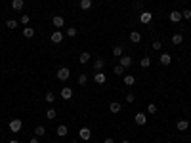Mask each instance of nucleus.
Segmentation results:
<instances>
[{"label":"nucleus","mask_w":191,"mask_h":143,"mask_svg":"<svg viewBox=\"0 0 191 143\" xmlns=\"http://www.w3.org/2000/svg\"><path fill=\"white\" fill-rule=\"evenodd\" d=\"M56 134H57L59 137H65V135L69 134V130H67V126H65V124H59V126H57V130H56Z\"/></svg>","instance_id":"dca6fc26"},{"label":"nucleus","mask_w":191,"mask_h":143,"mask_svg":"<svg viewBox=\"0 0 191 143\" xmlns=\"http://www.w3.org/2000/svg\"><path fill=\"white\" fill-rule=\"evenodd\" d=\"M147 113H149V114H157V105H155V103H149V105H147Z\"/></svg>","instance_id":"72a5a7b5"},{"label":"nucleus","mask_w":191,"mask_h":143,"mask_svg":"<svg viewBox=\"0 0 191 143\" xmlns=\"http://www.w3.org/2000/svg\"><path fill=\"white\" fill-rule=\"evenodd\" d=\"M67 36H69V38H75V36H77V29H75V27H69V29H67Z\"/></svg>","instance_id":"2f4dec72"},{"label":"nucleus","mask_w":191,"mask_h":143,"mask_svg":"<svg viewBox=\"0 0 191 143\" xmlns=\"http://www.w3.org/2000/svg\"><path fill=\"white\" fill-rule=\"evenodd\" d=\"M73 143H79V141H73Z\"/></svg>","instance_id":"37998d69"},{"label":"nucleus","mask_w":191,"mask_h":143,"mask_svg":"<svg viewBox=\"0 0 191 143\" xmlns=\"http://www.w3.org/2000/svg\"><path fill=\"white\" fill-rule=\"evenodd\" d=\"M69 77H71V71H69L67 67H61V69L57 71V78H59V80H67Z\"/></svg>","instance_id":"39448f33"},{"label":"nucleus","mask_w":191,"mask_h":143,"mask_svg":"<svg viewBox=\"0 0 191 143\" xmlns=\"http://www.w3.org/2000/svg\"><path fill=\"white\" fill-rule=\"evenodd\" d=\"M17 25H19V23H17L15 19H8V21H6V27H8V29H12V31H14V29H17Z\"/></svg>","instance_id":"393cba45"},{"label":"nucleus","mask_w":191,"mask_h":143,"mask_svg":"<svg viewBox=\"0 0 191 143\" xmlns=\"http://www.w3.org/2000/svg\"><path fill=\"white\" fill-rule=\"evenodd\" d=\"M118 61H121L118 65L124 67V69H128V67L132 65V57H130V56H121V57H118Z\"/></svg>","instance_id":"0eeeda50"},{"label":"nucleus","mask_w":191,"mask_h":143,"mask_svg":"<svg viewBox=\"0 0 191 143\" xmlns=\"http://www.w3.org/2000/svg\"><path fill=\"white\" fill-rule=\"evenodd\" d=\"M29 143H38V137H36V135H35V137H31V141H29Z\"/></svg>","instance_id":"4c0bfd02"},{"label":"nucleus","mask_w":191,"mask_h":143,"mask_svg":"<svg viewBox=\"0 0 191 143\" xmlns=\"http://www.w3.org/2000/svg\"><path fill=\"white\" fill-rule=\"evenodd\" d=\"M23 36H25V38H33L35 36V29L33 27H25V29H23Z\"/></svg>","instance_id":"412c9836"},{"label":"nucleus","mask_w":191,"mask_h":143,"mask_svg":"<svg viewBox=\"0 0 191 143\" xmlns=\"http://www.w3.org/2000/svg\"><path fill=\"white\" fill-rule=\"evenodd\" d=\"M149 65H151V59L149 57H141V67L143 69H149Z\"/></svg>","instance_id":"473e14b6"},{"label":"nucleus","mask_w":191,"mask_h":143,"mask_svg":"<svg viewBox=\"0 0 191 143\" xmlns=\"http://www.w3.org/2000/svg\"><path fill=\"white\" fill-rule=\"evenodd\" d=\"M109 109H111V113H113V114H118V113H121V109H123V105L118 103V101H113V103L109 105Z\"/></svg>","instance_id":"2eb2a0df"},{"label":"nucleus","mask_w":191,"mask_h":143,"mask_svg":"<svg viewBox=\"0 0 191 143\" xmlns=\"http://www.w3.org/2000/svg\"><path fill=\"white\" fill-rule=\"evenodd\" d=\"M134 99H136L134 93H126V101H128V103H134Z\"/></svg>","instance_id":"e433bc0d"},{"label":"nucleus","mask_w":191,"mask_h":143,"mask_svg":"<svg viewBox=\"0 0 191 143\" xmlns=\"http://www.w3.org/2000/svg\"><path fill=\"white\" fill-rule=\"evenodd\" d=\"M25 8V0H12V10L14 12H21Z\"/></svg>","instance_id":"423d86ee"},{"label":"nucleus","mask_w":191,"mask_h":143,"mask_svg":"<svg viewBox=\"0 0 191 143\" xmlns=\"http://www.w3.org/2000/svg\"><path fill=\"white\" fill-rule=\"evenodd\" d=\"M151 19H153V13H151V12H141V13H139V21L143 23V25L151 23Z\"/></svg>","instance_id":"20e7f679"},{"label":"nucleus","mask_w":191,"mask_h":143,"mask_svg":"<svg viewBox=\"0 0 191 143\" xmlns=\"http://www.w3.org/2000/svg\"><path fill=\"white\" fill-rule=\"evenodd\" d=\"M29 21H31V17H29L27 13H23V15L19 17V23H21V25H29Z\"/></svg>","instance_id":"7c9ffc66"},{"label":"nucleus","mask_w":191,"mask_h":143,"mask_svg":"<svg viewBox=\"0 0 191 143\" xmlns=\"http://www.w3.org/2000/svg\"><path fill=\"white\" fill-rule=\"evenodd\" d=\"M44 134H46V128H44V126H36V130H35V135H36V137H42Z\"/></svg>","instance_id":"c85d7f7f"},{"label":"nucleus","mask_w":191,"mask_h":143,"mask_svg":"<svg viewBox=\"0 0 191 143\" xmlns=\"http://www.w3.org/2000/svg\"><path fill=\"white\" fill-rule=\"evenodd\" d=\"M182 42H183V36H182L180 33H176V34H172V44H174V46H180Z\"/></svg>","instance_id":"aec40b11"},{"label":"nucleus","mask_w":191,"mask_h":143,"mask_svg":"<svg viewBox=\"0 0 191 143\" xmlns=\"http://www.w3.org/2000/svg\"><path fill=\"white\" fill-rule=\"evenodd\" d=\"M130 42H134V44L141 42V34H139V33H136V31H132V33H130Z\"/></svg>","instance_id":"6ab92c4d"},{"label":"nucleus","mask_w":191,"mask_h":143,"mask_svg":"<svg viewBox=\"0 0 191 143\" xmlns=\"http://www.w3.org/2000/svg\"><path fill=\"white\" fill-rule=\"evenodd\" d=\"M50 40H52L54 44H59V42L63 40V33H61V31H54L52 36H50Z\"/></svg>","instance_id":"9b49d317"},{"label":"nucleus","mask_w":191,"mask_h":143,"mask_svg":"<svg viewBox=\"0 0 191 143\" xmlns=\"http://www.w3.org/2000/svg\"><path fill=\"white\" fill-rule=\"evenodd\" d=\"M103 67H105V61L101 57H98V59H96V63H94V73H101Z\"/></svg>","instance_id":"1a4fd4ad"},{"label":"nucleus","mask_w":191,"mask_h":143,"mask_svg":"<svg viewBox=\"0 0 191 143\" xmlns=\"http://www.w3.org/2000/svg\"><path fill=\"white\" fill-rule=\"evenodd\" d=\"M113 56H115V57H121V56H123V46H115V48H113Z\"/></svg>","instance_id":"c756f323"},{"label":"nucleus","mask_w":191,"mask_h":143,"mask_svg":"<svg viewBox=\"0 0 191 143\" xmlns=\"http://www.w3.org/2000/svg\"><path fill=\"white\" fill-rule=\"evenodd\" d=\"M59 95H61V98H63L65 101H69L71 98H73V90H71V88H61V92H59Z\"/></svg>","instance_id":"9d476101"},{"label":"nucleus","mask_w":191,"mask_h":143,"mask_svg":"<svg viewBox=\"0 0 191 143\" xmlns=\"http://www.w3.org/2000/svg\"><path fill=\"white\" fill-rule=\"evenodd\" d=\"M48 143H54V141H48Z\"/></svg>","instance_id":"79ce46f5"},{"label":"nucleus","mask_w":191,"mask_h":143,"mask_svg":"<svg viewBox=\"0 0 191 143\" xmlns=\"http://www.w3.org/2000/svg\"><path fill=\"white\" fill-rule=\"evenodd\" d=\"M8 128H10V132H12V134H17V132L23 128L21 118H12V120H10V124H8Z\"/></svg>","instance_id":"f257e3e1"},{"label":"nucleus","mask_w":191,"mask_h":143,"mask_svg":"<svg viewBox=\"0 0 191 143\" xmlns=\"http://www.w3.org/2000/svg\"><path fill=\"white\" fill-rule=\"evenodd\" d=\"M10 143H19V141H17V139H12V141H10Z\"/></svg>","instance_id":"ea45409f"},{"label":"nucleus","mask_w":191,"mask_h":143,"mask_svg":"<svg viewBox=\"0 0 191 143\" xmlns=\"http://www.w3.org/2000/svg\"><path fill=\"white\" fill-rule=\"evenodd\" d=\"M134 122H136L138 126L147 124V114H145V113H136V116H134Z\"/></svg>","instance_id":"f03ea898"},{"label":"nucleus","mask_w":191,"mask_h":143,"mask_svg":"<svg viewBox=\"0 0 191 143\" xmlns=\"http://www.w3.org/2000/svg\"><path fill=\"white\" fill-rule=\"evenodd\" d=\"M56 116H57V113H56V109H52V107H50V109H48V111H46V118H50V120H54V118H56Z\"/></svg>","instance_id":"a878e982"},{"label":"nucleus","mask_w":191,"mask_h":143,"mask_svg":"<svg viewBox=\"0 0 191 143\" xmlns=\"http://www.w3.org/2000/svg\"><path fill=\"white\" fill-rule=\"evenodd\" d=\"M123 143H130V141H123Z\"/></svg>","instance_id":"a19ab883"},{"label":"nucleus","mask_w":191,"mask_h":143,"mask_svg":"<svg viewBox=\"0 0 191 143\" xmlns=\"http://www.w3.org/2000/svg\"><path fill=\"white\" fill-rule=\"evenodd\" d=\"M52 25H54L56 29H61V27H65V19H63L61 15H54V17H52Z\"/></svg>","instance_id":"7ed1b4c3"},{"label":"nucleus","mask_w":191,"mask_h":143,"mask_svg":"<svg viewBox=\"0 0 191 143\" xmlns=\"http://www.w3.org/2000/svg\"><path fill=\"white\" fill-rule=\"evenodd\" d=\"M77 80H79V84H80V86H86V82H88V77H86V75H84V73H80V75H79V78H77Z\"/></svg>","instance_id":"cd10ccee"},{"label":"nucleus","mask_w":191,"mask_h":143,"mask_svg":"<svg viewBox=\"0 0 191 143\" xmlns=\"http://www.w3.org/2000/svg\"><path fill=\"white\" fill-rule=\"evenodd\" d=\"M105 143H115V139H113V137H107V139H105Z\"/></svg>","instance_id":"58836bf2"},{"label":"nucleus","mask_w":191,"mask_h":143,"mask_svg":"<svg viewBox=\"0 0 191 143\" xmlns=\"http://www.w3.org/2000/svg\"><path fill=\"white\" fill-rule=\"evenodd\" d=\"M90 57H92V56H90L88 52H82V54H80V57H79V61L84 65V63H88V61H90Z\"/></svg>","instance_id":"b1692460"},{"label":"nucleus","mask_w":191,"mask_h":143,"mask_svg":"<svg viewBox=\"0 0 191 143\" xmlns=\"http://www.w3.org/2000/svg\"><path fill=\"white\" fill-rule=\"evenodd\" d=\"M159 59H161L162 65H170V63H172V56H170V54H166V52H162Z\"/></svg>","instance_id":"f8f14e48"},{"label":"nucleus","mask_w":191,"mask_h":143,"mask_svg":"<svg viewBox=\"0 0 191 143\" xmlns=\"http://www.w3.org/2000/svg\"><path fill=\"white\" fill-rule=\"evenodd\" d=\"M92 8V0H80V10H90Z\"/></svg>","instance_id":"bb28decb"},{"label":"nucleus","mask_w":191,"mask_h":143,"mask_svg":"<svg viewBox=\"0 0 191 143\" xmlns=\"http://www.w3.org/2000/svg\"><path fill=\"white\" fill-rule=\"evenodd\" d=\"M44 99H46L48 103H54V101H56V93H54V92H46Z\"/></svg>","instance_id":"5701e85b"},{"label":"nucleus","mask_w":191,"mask_h":143,"mask_svg":"<svg viewBox=\"0 0 191 143\" xmlns=\"http://www.w3.org/2000/svg\"><path fill=\"white\" fill-rule=\"evenodd\" d=\"M123 80H124V86H134V84H136V78H134L132 75H124Z\"/></svg>","instance_id":"f3484780"},{"label":"nucleus","mask_w":191,"mask_h":143,"mask_svg":"<svg viewBox=\"0 0 191 143\" xmlns=\"http://www.w3.org/2000/svg\"><path fill=\"white\" fill-rule=\"evenodd\" d=\"M94 80H96V84H105L107 77H105V73H94Z\"/></svg>","instance_id":"ddd939ff"},{"label":"nucleus","mask_w":191,"mask_h":143,"mask_svg":"<svg viewBox=\"0 0 191 143\" xmlns=\"http://www.w3.org/2000/svg\"><path fill=\"white\" fill-rule=\"evenodd\" d=\"M151 48H153V50H161V48H162V44H161L159 40H155V42H151Z\"/></svg>","instance_id":"f704fd0d"},{"label":"nucleus","mask_w":191,"mask_h":143,"mask_svg":"<svg viewBox=\"0 0 191 143\" xmlns=\"http://www.w3.org/2000/svg\"><path fill=\"white\" fill-rule=\"evenodd\" d=\"M168 19L172 21V23H180L183 17H182V12H170V15H168Z\"/></svg>","instance_id":"4468645a"},{"label":"nucleus","mask_w":191,"mask_h":143,"mask_svg":"<svg viewBox=\"0 0 191 143\" xmlns=\"http://www.w3.org/2000/svg\"><path fill=\"white\" fill-rule=\"evenodd\" d=\"M124 71H126L124 67H121V65H117V67L113 69V73H115L117 77H124Z\"/></svg>","instance_id":"4be33fe9"},{"label":"nucleus","mask_w":191,"mask_h":143,"mask_svg":"<svg viewBox=\"0 0 191 143\" xmlns=\"http://www.w3.org/2000/svg\"><path fill=\"white\" fill-rule=\"evenodd\" d=\"M182 17L183 19H191V10H183L182 12Z\"/></svg>","instance_id":"c9c22d12"},{"label":"nucleus","mask_w":191,"mask_h":143,"mask_svg":"<svg viewBox=\"0 0 191 143\" xmlns=\"http://www.w3.org/2000/svg\"><path fill=\"white\" fill-rule=\"evenodd\" d=\"M176 128H178L180 132H185V130L189 128V120H178V124H176Z\"/></svg>","instance_id":"a211bd4d"},{"label":"nucleus","mask_w":191,"mask_h":143,"mask_svg":"<svg viewBox=\"0 0 191 143\" xmlns=\"http://www.w3.org/2000/svg\"><path fill=\"white\" fill-rule=\"evenodd\" d=\"M79 135H80L82 141H88V139L92 137V132H90V128H80V130H79Z\"/></svg>","instance_id":"6e6552de"}]
</instances>
